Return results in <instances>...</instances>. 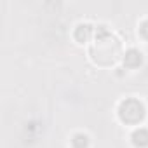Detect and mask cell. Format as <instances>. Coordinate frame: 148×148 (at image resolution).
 Here are the masks:
<instances>
[{
  "instance_id": "6da1fadb",
  "label": "cell",
  "mask_w": 148,
  "mask_h": 148,
  "mask_svg": "<svg viewBox=\"0 0 148 148\" xmlns=\"http://www.w3.org/2000/svg\"><path fill=\"white\" fill-rule=\"evenodd\" d=\"M122 52V45L119 38L108 32H103L98 35L96 42L91 47V56L98 64H113L119 61Z\"/></svg>"
},
{
  "instance_id": "7a4b0ae2",
  "label": "cell",
  "mask_w": 148,
  "mask_h": 148,
  "mask_svg": "<svg viewBox=\"0 0 148 148\" xmlns=\"http://www.w3.org/2000/svg\"><path fill=\"white\" fill-rule=\"evenodd\" d=\"M119 115L124 122H129V124H138L143 117H145V112H143V105L134 101V99H129V101H124L119 108Z\"/></svg>"
},
{
  "instance_id": "3957f363",
  "label": "cell",
  "mask_w": 148,
  "mask_h": 148,
  "mask_svg": "<svg viewBox=\"0 0 148 148\" xmlns=\"http://www.w3.org/2000/svg\"><path fill=\"white\" fill-rule=\"evenodd\" d=\"M141 33H143L145 37H148V21L143 23V26H141Z\"/></svg>"
}]
</instances>
